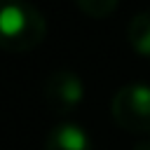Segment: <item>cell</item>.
<instances>
[{
  "instance_id": "6da1fadb",
  "label": "cell",
  "mask_w": 150,
  "mask_h": 150,
  "mask_svg": "<svg viewBox=\"0 0 150 150\" xmlns=\"http://www.w3.org/2000/svg\"><path fill=\"white\" fill-rule=\"evenodd\" d=\"M0 33L7 49H30L45 38V19L35 7L21 0H5L0 12Z\"/></svg>"
},
{
  "instance_id": "7a4b0ae2",
  "label": "cell",
  "mask_w": 150,
  "mask_h": 150,
  "mask_svg": "<svg viewBox=\"0 0 150 150\" xmlns=\"http://www.w3.org/2000/svg\"><path fill=\"white\" fill-rule=\"evenodd\" d=\"M110 112L122 129L134 134H148L150 131V87L138 82L122 87L110 101Z\"/></svg>"
},
{
  "instance_id": "3957f363",
  "label": "cell",
  "mask_w": 150,
  "mask_h": 150,
  "mask_svg": "<svg viewBox=\"0 0 150 150\" xmlns=\"http://www.w3.org/2000/svg\"><path fill=\"white\" fill-rule=\"evenodd\" d=\"M82 94H84V87H82V82H80V77H77L75 73L61 70V73H54V75L49 77L47 96H49V101H54L56 105L70 108V105H75V103L82 98Z\"/></svg>"
},
{
  "instance_id": "277c9868",
  "label": "cell",
  "mask_w": 150,
  "mask_h": 150,
  "mask_svg": "<svg viewBox=\"0 0 150 150\" xmlns=\"http://www.w3.org/2000/svg\"><path fill=\"white\" fill-rule=\"evenodd\" d=\"M45 150H91V141L80 124L63 122L52 129Z\"/></svg>"
},
{
  "instance_id": "5b68a950",
  "label": "cell",
  "mask_w": 150,
  "mask_h": 150,
  "mask_svg": "<svg viewBox=\"0 0 150 150\" xmlns=\"http://www.w3.org/2000/svg\"><path fill=\"white\" fill-rule=\"evenodd\" d=\"M129 42L134 45L136 52L150 56V12L138 14L129 23Z\"/></svg>"
},
{
  "instance_id": "8992f818",
  "label": "cell",
  "mask_w": 150,
  "mask_h": 150,
  "mask_svg": "<svg viewBox=\"0 0 150 150\" xmlns=\"http://www.w3.org/2000/svg\"><path fill=\"white\" fill-rule=\"evenodd\" d=\"M75 2L80 5L82 12H87L91 16H98V19L110 14L115 9V5H117V0H75Z\"/></svg>"
},
{
  "instance_id": "52a82bcc",
  "label": "cell",
  "mask_w": 150,
  "mask_h": 150,
  "mask_svg": "<svg viewBox=\"0 0 150 150\" xmlns=\"http://www.w3.org/2000/svg\"><path fill=\"white\" fill-rule=\"evenodd\" d=\"M134 150H150V141H145V143H138Z\"/></svg>"
}]
</instances>
